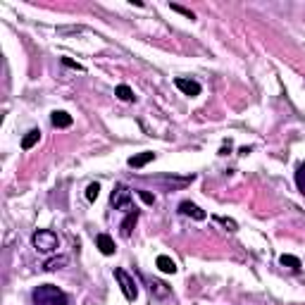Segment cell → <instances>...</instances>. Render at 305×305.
Listing matches in <instances>:
<instances>
[{
    "label": "cell",
    "instance_id": "6da1fadb",
    "mask_svg": "<svg viewBox=\"0 0 305 305\" xmlns=\"http://www.w3.org/2000/svg\"><path fill=\"white\" fill-rule=\"evenodd\" d=\"M31 303L34 305H72V300H69V296L62 289L53 286V284H43V286L34 289Z\"/></svg>",
    "mask_w": 305,
    "mask_h": 305
},
{
    "label": "cell",
    "instance_id": "7a4b0ae2",
    "mask_svg": "<svg viewBox=\"0 0 305 305\" xmlns=\"http://www.w3.org/2000/svg\"><path fill=\"white\" fill-rule=\"evenodd\" d=\"M31 243L36 248L38 253H53L60 248V239L58 234L50 232V229H38L34 236H31Z\"/></svg>",
    "mask_w": 305,
    "mask_h": 305
},
{
    "label": "cell",
    "instance_id": "3957f363",
    "mask_svg": "<svg viewBox=\"0 0 305 305\" xmlns=\"http://www.w3.org/2000/svg\"><path fill=\"white\" fill-rule=\"evenodd\" d=\"M115 279L119 282V289H122L124 298H126V300H136L138 298V286H136V282H134V276H131L126 269L115 267Z\"/></svg>",
    "mask_w": 305,
    "mask_h": 305
},
{
    "label": "cell",
    "instance_id": "277c9868",
    "mask_svg": "<svg viewBox=\"0 0 305 305\" xmlns=\"http://www.w3.org/2000/svg\"><path fill=\"white\" fill-rule=\"evenodd\" d=\"M110 205H112L115 210L131 212V189H129V186L117 184L115 189H112V193H110Z\"/></svg>",
    "mask_w": 305,
    "mask_h": 305
},
{
    "label": "cell",
    "instance_id": "5b68a950",
    "mask_svg": "<svg viewBox=\"0 0 305 305\" xmlns=\"http://www.w3.org/2000/svg\"><path fill=\"white\" fill-rule=\"evenodd\" d=\"M174 86L182 91L184 95H191V98H196V95H200V91H203V86L198 84V81L193 79H184V77H179V79H174Z\"/></svg>",
    "mask_w": 305,
    "mask_h": 305
},
{
    "label": "cell",
    "instance_id": "8992f818",
    "mask_svg": "<svg viewBox=\"0 0 305 305\" xmlns=\"http://www.w3.org/2000/svg\"><path fill=\"white\" fill-rule=\"evenodd\" d=\"M179 212L182 215H186V217H193V219H198V222H203L208 215H205V210H200L196 203H191V200H184L182 205H179Z\"/></svg>",
    "mask_w": 305,
    "mask_h": 305
},
{
    "label": "cell",
    "instance_id": "52a82bcc",
    "mask_svg": "<svg viewBox=\"0 0 305 305\" xmlns=\"http://www.w3.org/2000/svg\"><path fill=\"white\" fill-rule=\"evenodd\" d=\"M50 124L55 129H67V126H72V115L65 110H55L50 115Z\"/></svg>",
    "mask_w": 305,
    "mask_h": 305
},
{
    "label": "cell",
    "instance_id": "ba28073f",
    "mask_svg": "<svg viewBox=\"0 0 305 305\" xmlns=\"http://www.w3.org/2000/svg\"><path fill=\"white\" fill-rule=\"evenodd\" d=\"M95 246H98V250H100L103 255H115V241L110 239L108 234H98L95 236Z\"/></svg>",
    "mask_w": 305,
    "mask_h": 305
},
{
    "label": "cell",
    "instance_id": "9c48e42d",
    "mask_svg": "<svg viewBox=\"0 0 305 305\" xmlns=\"http://www.w3.org/2000/svg\"><path fill=\"white\" fill-rule=\"evenodd\" d=\"M136 222H138V210L134 208V210H131L129 215H126V217H124L122 224H119V229H122V236H124V239H129V236H131V232H134Z\"/></svg>",
    "mask_w": 305,
    "mask_h": 305
},
{
    "label": "cell",
    "instance_id": "30bf717a",
    "mask_svg": "<svg viewBox=\"0 0 305 305\" xmlns=\"http://www.w3.org/2000/svg\"><path fill=\"white\" fill-rule=\"evenodd\" d=\"M155 160V152H150V150H145V152H138V155H134V158H129V167H134V169H141V167H145L148 162H152Z\"/></svg>",
    "mask_w": 305,
    "mask_h": 305
},
{
    "label": "cell",
    "instance_id": "8fae6325",
    "mask_svg": "<svg viewBox=\"0 0 305 305\" xmlns=\"http://www.w3.org/2000/svg\"><path fill=\"white\" fill-rule=\"evenodd\" d=\"M155 265H158V269L160 272H165V274H174L176 269V262L169 258V255H158V260H155Z\"/></svg>",
    "mask_w": 305,
    "mask_h": 305
},
{
    "label": "cell",
    "instance_id": "7c38bea8",
    "mask_svg": "<svg viewBox=\"0 0 305 305\" xmlns=\"http://www.w3.org/2000/svg\"><path fill=\"white\" fill-rule=\"evenodd\" d=\"M67 262H69V258H67V255H58V258H50V260H45L43 269H45V272H55V269L67 267Z\"/></svg>",
    "mask_w": 305,
    "mask_h": 305
},
{
    "label": "cell",
    "instance_id": "4fadbf2b",
    "mask_svg": "<svg viewBox=\"0 0 305 305\" xmlns=\"http://www.w3.org/2000/svg\"><path fill=\"white\" fill-rule=\"evenodd\" d=\"M115 95L119 98V100H124V103H134L136 100V95H134V91H131L126 84H119V86L115 88Z\"/></svg>",
    "mask_w": 305,
    "mask_h": 305
},
{
    "label": "cell",
    "instance_id": "5bb4252c",
    "mask_svg": "<svg viewBox=\"0 0 305 305\" xmlns=\"http://www.w3.org/2000/svg\"><path fill=\"white\" fill-rule=\"evenodd\" d=\"M38 141H41V131H38V129H31L29 134L22 138V148H24V150H31V148H34Z\"/></svg>",
    "mask_w": 305,
    "mask_h": 305
},
{
    "label": "cell",
    "instance_id": "9a60e30c",
    "mask_svg": "<svg viewBox=\"0 0 305 305\" xmlns=\"http://www.w3.org/2000/svg\"><path fill=\"white\" fill-rule=\"evenodd\" d=\"M150 293L155 298H167L169 293H172V289H169L167 284H162V282H150Z\"/></svg>",
    "mask_w": 305,
    "mask_h": 305
},
{
    "label": "cell",
    "instance_id": "2e32d148",
    "mask_svg": "<svg viewBox=\"0 0 305 305\" xmlns=\"http://www.w3.org/2000/svg\"><path fill=\"white\" fill-rule=\"evenodd\" d=\"M279 262H282L284 267H289L291 272H298V269H300V260H298L296 255H282Z\"/></svg>",
    "mask_w": 305,
    "mask_h": 305
},
{
    "label": "cell",
    "instance_id": "e0dca14e",
    "mask_svg": "<svg viewBox=\"0 0 305 305\" xmlns=\"http://www.w3.org/2000/svg\"><path fill=\"white\" fill-rule=\"evenodd\" d=\"M296 186H298V191L305 196V162L296 169Z\"/></svg>",
    "mask_w": 305,
    "mask_h": 305
},
{
    "label": "cell",
    "instance_id": "ac0fdd59",
    "mask_svg": "<svg viewBox=\"0 0 305 305\" xmlns=\"http://www.w3.org/2000/svg\"><path fill=\"white\" fill-rule=\"evenodd\" d=\"M98 193H100V184H98V182L88 184V189H86V200H88V203H93L95 198H98Z\"/></svg>",
    "mask_w": 305,
    "mask_h": 305
},
{
    "label": "cell",
    "instance_id": "d6986e66",
    "mask_svg": "<svg viewBox=\"0 0 305 305\" xmlns=\"http://www.w3.org/2000/svg\"><path fill=\"white\" fill-rule=\"evenodd\" d=\"M169 8L174 10V12H179V15H184V17H189V19H196V15H193V12H191V10L182 8V5H169Z\"/></svg>",
    "mask_w": 305,
    "mask_h": 305
},
{
    "label": "cell",
    "instance_id": "ffe728a7",
    "mask_svg": "<svg viewBox=\"0 0 305 305\" xmlns=\"http://www.w3.org/2000/svg\"><path fill=\"white\" fill-rule=\"evenodd\" d=\"M136 196L143 200V203H148V205H155V196H150L148 191H136Z\"/></svg>",
    "mask_w": 305,
    "mask_h": 305
},
{
    "label": "cell",
    "instance_id": "44dd1931",
    "mask_svg": "<svg viewBox=\"0 0 305 305\" xmlns=\"http://www.w3.org/2000/svg\"><path fill=\"white\" fill-rule=\"evenodd\" d=\"M219 222H222V224L226 226V229H229V232H236V229H239V224H236V222H234V219H229V217H217Z\"/></svg>",
    "mask_w": 305,
    "mask_h": 305
},
{
    "label": "cell",
    "instance_id": "7402d4cb",
    "mask_svg": "<svg viewBox=\"0 0 305 305\" xmlns=\"http://www.w3.org/2000/svg\"><path fill=\"white\" fill-rule=\"evenodd\" d=\"M62 65H65V67H72V69H77V72H84V67H81L79 62L69 60V58H62Z\"/></svg>",
    "mask_w": 305,
    "mask_h": 305
}]
</instances>
